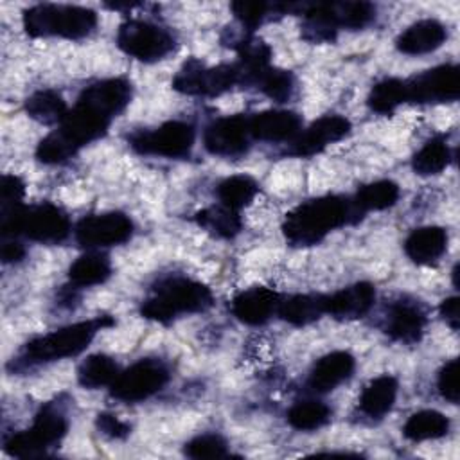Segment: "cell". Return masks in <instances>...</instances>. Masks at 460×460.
I'll return each mask as SVG.
<instances>
[{"label":"cell","instance_id":"cell-42","mask_svg":"<svg viewBox=\"0 0 460 460\" xmlns=\"http://www.w3.org/2000/svg\"><path fill=\"white\" fill-rule=\"evenodd\" d=\"M0 257H2V262L5 264L20 262L25 257V248L16 237H4L0 246Z\"/></svg>","mask_w":460,"mask_h":460},{"label":"cell","instance_id":"cell-39","mask_svg":"<svg viewBox=\"0 0 460 460\" xmlns=\"http://www.w3.org/2000/svg\"><path fill=\"white\" fill-rule=\"evenodd\" d=\"M437 390L442 399L451 404L458 402V361L456 358L446 361L437 374Z\"/></svg>","mask_w":460,"mask_h":460},{"label":"cell","instance_id":"cell-30","mask_svg":"<svg viewBox=\"0 0 460 460\" xmlns=\"http://www.w3.org/2000/svg\"><path fill=\"white\" fill-rule=\"evenodd\" d=\"M68 104L63 99V95L56 90L50 88H43L34 92L32 95L27 97L25 101V111L27 115L45 126H52V124H61V120L66 117L68 113Z\"/></svg>","mask_w":460,"mask_h":460},{"label":"cell","instance_id":"cell-1","mask_svg":"<svg viewBox=\"0 0 460 460\" xmlns=\"http://www.w3.org/2000/svg\"><path fill=\"white\" fill-rule=\"evenodd\" d=\"M363 214L356 208L352 198L341 194H325L298 203L282 221V234L291 246H313L323 241L331 232L359 221Z\"/></svg>","mask_w":460,"mask_h":460},{"label":"cell","instance_id":"cell-24","mask_svg":"<svg viewBox=\"0 0 460 460\" xmlns=\"http://www.w3.org/2000/svg\"><path fill=\"white\" fill-rule=\"evenodd\" d=\"M397 392H399V383L394 376L390 374L377 376L363 388L358 401V408L365 417L372 420H379L392 411L397 399Z\"/></svg>","mask_w":460,"mask_h":460},{"label":"cell","instance_id":"cell-16","mask_svg":"<svg viewBox=\"0 0 460 460\" xmlns=\"http://www.w3.org/2000/svg\"><path fill=\"white\" fill-rule=\"evenodd\" d=\"M250 129L246 115H226L210 122L203 131V146L214 156H239L250 147Z\"/></svg>","mask_w":460,"mask_h":460},{"label":"cell","instance_id":"cell-31","mask_svg":"<svg viewBox=\"0 0 460 460\" xmlns=\"http://www.w3.org/2000/svg\"><path fill=\"white\" fill-rule=\"evenodd\" d=\"M401 196V189L394 180H376L358 189L352 201L365 216L367 212H379L394 207Z\"/></svg>","mask_w":460,"mask_h":460},{"label":"cell","instance_id":"cell-10","mask_svg":"<svg viewBox=\"0 0 460 460\" xmlns=\"http://www.w3.org/2000/svg\"><path fill=\"white\" fill-rule=\"evenodd\" d=\"M111 120L113 117H110L106 111L97 108L83 95H79L75 104L68 110L66 117L54 131L75 155L86 144L99 140L108 131Z\"/></svg>","mask_w":460,"mask_h":460},{"label":"cell","instance_id":"cell-17","mask_svg":"<svg viewBox=\"0 0 460 460\" xmlns=\"http://www.w3.org/2000/svg\"><path fill=\"white\" fill-rule=\"evenodd\" d=\"M282 295L266 286H252L239 291L232 302V314L246 325H262L277 314Z\"/></svg>","mask_w":460,"mask_h":460},{"label":"cell","instance_id":"cell-41","mask_svg":"<svg viewBox=\"0 0 460 460\" xmlns=\"http://www.w3.org/2000/svg\"><path fill=\"white\" fill-rule=\"evenodd\" d=\"M25 194V183L14 174H4L0 183V205L22 203Z\"/></svg>","mask_w":460,"mask_h":460},{"label":"cell","instance_id":"cell-37","mask_svg":"<svg viewBox=\"0 0 460 460\" xmlns=\"http://www.w3.org/2000/svg\"><path fill=\"white\" fill-rule=\"evenodd\" d=\"M255 88H259L271 101L286 102L295 92V77L289 70L268 66L257 79Z\"/></svg>","mask_w":460,"mask_h":460},{"label":"cell","instance_id":"cell-38","mask_svg":"<svg viewBox=\"0 0 460 460\" xmlns=\"http://www.w3.org/2000/svg\"><path fill=\"white\" fill-rule=\"evenodd\" d=\"M183 455L189 458H225L230 456L228 442L219 433H201L185 442Z\"/></svg>","mask_w":460,"mask_h":460},{"label":"cell","instance_id":"cell-23","mask_svg":"<svg viewBox=\"0 0 460 460\" xmlns=\"http://www.w3.org/2000/svg\"><path fill=\"white\" fill-rule=\"evenodd\" d=\"M447 232L437 225H426L411 230L404 239V253L406 257L419 264L429 266L435 264L447 250Z\"/></svg>","mask_w":460,"mask_h":460},{"label":"cell","instance_id":"cell-36","mask_svg":"<svg viewBox=\"0 0 460 460\" xmlns=\"http://www.w3.org/2000/svg\"><path fill=\"white\" fill-rule=\"evenodd\" d=\"M331 408L316 399L296 401L286 413L288 424L298 431H314L331 420Z\"/></svg>","mask_w":460,"mask_h":460},{"label":"cell","instance_id":"cell-14","mask_svg":"<svg viewBox=\"0 0 460 460\" xmlns=\"http://www.w3.org/2000/svg\"><path fill=\"white\" fill-rule=\"evenodd\" d=\"M350 129H352V124L347 117L338 113H329L316 119L307 128L300 129L298 135L288 144L289 147L286 151L291 156L309 158L322 153L327 146L345 138L350 133Z\"/></svg>","mask_w":460,"mask_h":460},{"label":"cell","instance_id":"cell-12","mask_svg":"<svg viewBox=\"0 0 460 460\" xmlns=\"http://www.w3.org/2000/svg\"><path fill=\"white\" fill-rule=\"evenodd\" d=\"M458 65H437L406 81V102L415 104H444L458 99L460 79Z\"/></svg>","mask_w":460,"mask_h":460},{"label":"cell","instance_id":"cell-2","mask_svg":"<svg viewBox=\"0 0 460 460\" xmlns=\"http://www.w3.org/2000/svg\"><path fill=\"white\" fill-rule=\"evenodd\" d=\"M110 325H113V318L97 316L36 336L23 345L16 361H13V367L25 368L77 356L90 345L101 329Z\"/></svg>","mask_w":460,"mask_h":460},{"label":"cell","instance_id":"cell-34","mask_svg":"<svg viewBox=\"0 0 460 460\" xmlns=\"http://www.w3.org/2000/svg\"><path fill=\"white\" fill-rule=\"evenodd\" d=\"M235 20L241 23V27L246 32L255 31L262 25V22L271 14H288L298 9V4H268V2H250V0H239L230 5Z\"/></svg>","mask_w":460,"mask_h":460},{"label":"cell","instance_id":"cell-6","mask_svg":"<svg viewBox=\"0 0 460 460\" xmlns=\"http://www.w3.org/2000/svg\"><path fill=\"white\" fill-rule=\"evenodd\" d=\"M172 88L192 97H217L243 84V74L237 63H221L208 66L192 58L187 59L172 77Z\"/></svg>","mask_w":460,"mask_h":460},{"label":"cell","instance_id":"cell-19","mask_svg":"<svg viewBox=\"0 0 460 460\" xmlns=\"http://www.w3.org/2000/svg\"><path fill=\"white\" fill-rule=\"evenodd\" d=\"M428 323V316L415 300H397L388 307L385 332L399 343H417Z\"/></svg>","mask_w":460,"mask_h":460},{"label":"cell","instance_id":"cell-7","mask_svg":"<svg viewBox=\"0 0 460 460\" xmlns=\"http://www.w3.org/2000/svg\"><path fill=\"white\" fill-rule=\"evenodd\" d=\"M115 41L124 54L142 63H156L176 47V38L169 29L142 18L124 20L117 29Z\"/></svg>","mask_w":460,"mask_h":460},{"label":"cell","instance_id":"cell-3","mask_svg":"<svg viewBox=\"0 0 460 460\" xmlns=\"http://www.w3.org/2000/svg\"><path fill=\"white\" fill-rule=\"evenodd\" d=\"M214 304L208 286L189 277H165L142 302L140 314L158 323H171L180 316L203 313Z\"/></svg>","mask_w":460,"mask_h":460},{"label":"cell","instance_id":"cell-35","mask_svg":"<svg viewBox=\"0 0 460 460\" xmlns=\"http://www.w3.org/2000/svg\"><path fill=\"white\" fill-rule=\"evenodd\" d=\"M404 102H406V81L399 77L381 79L370 88L367 95V106L379 115H390Z\"/></svg>","mask_w":460,"mask_h":460},{"label":"cell","instance_id":"cell-25","mask_svg":"<svg viewBox=\"0 0 460 460\" xmlns=\"http://www.w3.org/2000/svg\"><path fill=\"white\" fill-rule=\"evenodd\" d=\"M325 314V295L322 293H296L291 296H282L279 302L277 316L284 322L304 327Z\"/></svg>","mask_w":460,"mask_h":460},{"label":"cell","instance_id":"cell-9","mask_svg":"<svg viewBox=\"0 0 460 460\" xmlns=\"http://www.w3.org/2000/svg\"><path fill=\"white\" fill-rule=\"evenodd\" d=\"M169 377V368L162 359H138L126 370L119 372L110 386V394L120 402H140L158 394L167 385Z\"/></svg>","mask_w":460,"mask_h":460},{"label":"cell","instance_id":"cell-26","mask_svg":"<svg viewBox=\"0 0 460 460\" xmlns=\"http://www.w3.org/2000/svg\"><path fill=\"white\" fill-rule=\"evenodd\" d=\"M110 275H111V262L108 255L97 250H90L83 253L68 268V282L75 289L102 284L108 280Z\"/></svg>","mask_w":460,"mask_h":460},{"label":"cell","instance_id":"cell-21","mask_svg":"<svg viewBox=\"0 0 460 460\" xmlns=\"http://www.w3.org/2000/svg\"><path fill=\"white\" fill-rule=\"evenodd\" d=\"M356 368V359L347 350H332L314 361L309 376L307 386L314 394H327L345 383Z\"/></svg>","mask_w":460,"mask_h":460},{"label":"cell","instance_id":"cell-27","mask_svg":"<svg viewBox=\"0 0 460 460\" xmlns=\"http://www.w3.org/2000/svg\"><path fill=\"white\" fill-rule=\"evenodd\" d=\"M453 153L444 135L428 138L411 156V169L419 176L440 174L451 164Z\"/></svg>","mask_w":460,"mask_h":460},{"label":"cell","instance_id":"cell-40","mask_svg":"<svg viewBox=\"0 0 460 460\" xmlns=\"http://www.w3.org/2000/svg\"><path fill=\"white\" fill-rule=\"evenodd\" d=\"M95 426L102 435H106L110 438H117V440L126 438L129 435V429H131L128 422L120 420L119 417H115L113 413H108V411H102V413L97 415Z\"/></svg>","mask_w":460,"mask_h":460},{"label":"cell","instance_id":"cell-15","mask_svg":"<svg viewBox=\"0 0 460 460\" xmlns=\"http://www.w3.org/2000/svg\"><path fill=\"white\" fill-rule=\"evenodd\" d=\"M70 230L72 225L66 212L50 201H43L25 208L20 235L34 243L58 244L70 235Z\"/></svg>","mask_w":460,"mask_h":460},{"label":"cell","instance_id":"cell-20","mask_svg":"<svg viewBox=\"0 0 460 460\" xmlns=\"http://www.w3.org/2000/svg\"><path fill=\"white\" fill-rule=\"evenodd\" d=\"M376 302L374 284L361 280L325 295V314L338 320H356L365 316Z\"/></svg>","mask_w":460,"mask_h":460},{"label":"cell","instance_id":"cell-32","mask_svg":"<svg viewBox=\"0 0 460 460\" xmlns=\"http://www.w3.org/2000/svg\"><path fill=\"white\" fill-rule=\"evenodd\" d=\"M259 190L261 187L257 180L250 174H232L217 183L216 196L221 205L241 212V208L248 207L255 199Z\"/></svg>","mask_w":460,"mask_h":460},{"label":"cell","instance_id":"cell-18","mask_svg":"<svg viewBox=\"0 0 460 460\" xmlns=\"http://www.w3.org/2000/svg\"><path fill=\"white\" fill-rule=\"evenodd\" d=\"M248 129L253 140L289 144L302 129V119L291 110H264L248 117Z\"/></svg>","mask_w":460,"mask_h":460},{"label":"cell","instance_id":"cell-5","mask_svg":"<svg viewBox=\"0 0 460 460\" xmlns=\"http://www.w3.org/2000/svg\"><path fill=\"white\" fill-rule=\"evenodd\" d=\"M68 431V419L59 406L47 402L34 415L32 424L18 433H13L4 442V451L16 458L45 456L49 447L58 446Z\"/></svg>","mask_w":460,"mask_h":460},{"label":"cell","instance_id":"cell-4","mask_svg":"<svg viewBox=\"0 0 460 460\" xmlns=\"http://www.w3.org/2000/svg\"><path fill=\"white\" fill-rule=\"evenodd\" d=\"M97 13L70 4H36L23 11L22 25L32 38L83 40L97 27Z\"/></svg>","mask_w":460,"mask_h":460},{"label":"cell","instance_id":"cell-11","mask_svg":"<svg viewBox=\"0 0 460 460\" xmlns=\"http://www.w3.org/2000/svg\"><path fill=\"white\" fill-rule=\"evenodd\" d=\"M133 228V221L128 214L111 210L84 216L77 221L74 235L79 246L86 250H101L129 241Z\"/></svg>","mask_w":460,"mask_h":460},{"label":"cell","instance_id":"cell-8","mask_svg":"<svg viewBox=\"0 0 460 460\" xmlns=\"http://www.w3.org/2000/svg\"><path fill=\"white\" fill-rule=\"evenodd\" d=\"M196 142V129L187 120H167L151 129H138L128 137L129 147L144 156L185 158Z\"/></svg>","mask_w":460,"mask_h":460},{"label":"cell","instance_id":"cell-28","mask_svg":"<svg viewBox=\"0 0 460 460\" xmlns=\"http://www.w3.org/2000/svg\"><path fill=\"white\" fill-rule=\"evenodd\" d=\"M451 420L438 410H419L408 417L402 426V435L411 442L437 440L449 433Z\"/></svg>","mask_w":460,"mask_h":460},{"label":"cell","instance_id":"cell-22","mask_svg":"<svg viewBox=\"0 0 460 460\" xmlns=\"http://www.w3.org/2000/svg\"><path fill=\"white\" fill-rule=\"evenodd\" d=\"M447 38V29L435 18H422L408 25L395 40V49L406 56H422L437 50Z\"/></svg>","mask_w":460,"mask_h":460},{"label":"cell","instance_id":"cell-33","mask_svg":"<svg viewBox=\"0 0 460 460\" xmlns=\"http://www.w3.org/2000/svg\"><path fill=\"white\" fill-rule=\"evenodd\" d=\"M119 372H120L119 365L115 363L113 358L97 352L81 361L77 368V383L86 390L111 386Z\"/></svg>","mask_w":460,"mask_h":460},{"label":"cell","instance_id":"cell-13","mask_svg":"<svg viewBox=\"0 0 460 460\" xmlns=\"http://www.w3.org/2000/svg\"><path fill=\"white\" fill-rule=\"evenodd\" d=\"M302 16L320 22L338 34L340 29L359 31L376 20V5L368 2H316L302 5Z\"/></svg>","mask_w":460,"mask_h":460},{"label":"cell","instance_id":"cell-29","mask_svg":"<svg viewBox=\"0 0 460 460\" xmlns=\"http://www.w3.org/2000/svg\"><path fill=\"white\" fill-rule=\"evenodd\" d=\"M192 219L201 230L221 239H232L243 228L241 214L221 203L198 210Z\"/></svg>","mask_w":460,"mask_h":460},{"label":"cell","instance_id":"cell-43","mask_svg":"<svg viewBox=\"0 0 460 460\" xmlns=\"http://www.w3.org/2000/svg\"><path fill=\"white\" fill-rule=\"evenodd\" d=\"M438 314L442 316V320L453 329V331H458V322H460V316H458V296H447L440 302L438 305Z\"/></svg>","mask_w":460,"mask_h":460}]
</instances>
